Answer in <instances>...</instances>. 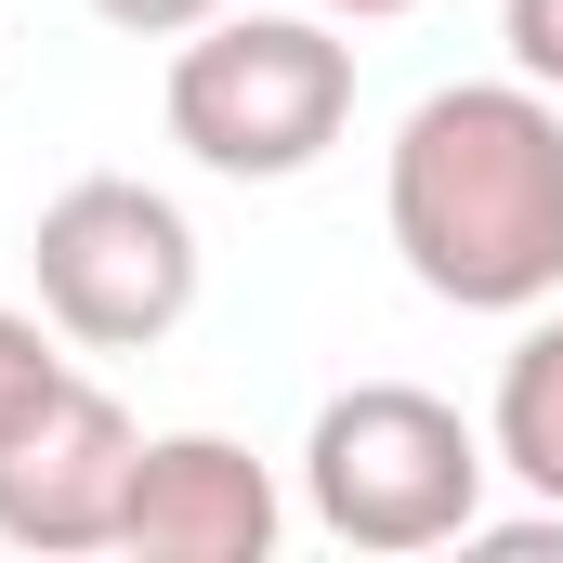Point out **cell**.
I'll use <instances>...</instances> for the list:
<instances>
[{"label":"cell","instance_id":"6da1fadb","mask_svg":"<svg viewBox=\"0 0 563 563\" xmlns=\"http://www.w3.org/2000/svg\"><path fill=\"white\" fill-rule=\"evenodd\" d=\"M380 223L445 314H538L563 288V92L538 79L420 92L380 157Z\"/></svg>","mask_w":563,"mask_h":563},{"label":"cell","instance_id":"7a4b0ae2","mask_svg":"<svg viewBox=\"0 0 563 563\" xmlns=\"http://www.w3.org/2000/svg\"><path fill=\"white\" fill-rule=\"evenodd\" d=\"M170 144L223 184H301L354 132V40L328 13H210L170 40Z\"/></svg>","mask_w":563,"mask_h":563},{"label":"cell","instance_id":"3957f363","mask_svg":"<svg viewBox=\"0 0 563 563\" xmlns=\"http://www.w3.org/2000/svg\"><path fill=\"white\" fill-rule=\"evenodd\" d=\"M485 472H498V445L445 394H420V380H354L301 432V511L341 551H380V563L394 551H459L485 525Z\"/></svg>","mask_w":563,"mask_h":563},{"label":"cell","instance_id":"277c9868","mask_svg":"<svg viewBox=\"0 0 563 563\" xmlns=\"http://www.w3.org/2000/svg\"><path fill=\"white\" fill-rule=\"evenodd\" d=\"M26 276H40V314L79 354H144L197 314V223L132 170H79L66 197H40Z\"/></svg>","mask_w":563,"mask_h":563},{"label":"cell","instance_id":"5b68a950","mask_svg":"<svg viewBox=\"0 0 563 563\" xmlns=\"http://www.w3.org/2000/svg\"><path fill=\"white\" fill-rule=\"evenodd\" d=\"M132 459H144V420L106 394V380H79V367H66L26 420L0 432V551H40V563L119 551Z\"/></svg>","mask_w":563,"mask_h":563},{"label":"cell","instance_id":"8992f818","mask_svg":"<svg viewBox=\"0 0 563 563\" xmlns=\"http://www.w3.org/2000/svg\"><path fill=\"white\" fill-rule=\"evenodd\" d=\"M276 538H288V498L236 432H144L132 511H119L132 563H263Z\"/></svg>","mask_w":563,"mask_h":563},{"label":"cell","instance_id":"52a82bcc","mask_svg":"<svg viewBox=\"0 0 563 563\" xmlns=\"http://www.w3.org/2000/svg\"><path fill=\"white\" fill-rule=\"evenodd\" d=\"M485 445H498V472L525 485V498H551L563 511V288L525 314V341L498 354V407H485Z\"/></svg>","mask_w":563,"mask_h":563},{"label":"cell","instance_id":"ba28073f","mask_svg":"<svg viewBox=\"0 0 563 563\" xmlns=\"http://www.w3.org/2000/svg\"><path fill=\"white\" fill-rule=\"evenodd\" d=\"M53 380H66V328H53V314H13V301H0V432L26 420V407H40Z\"/></svg>","mask_w":563,"mask_h":563},{"label":"cell","instance_id":"9c48e42d","mask_svg":"<svg viewBox=\"0 0 563 563\" xmlns=\"http://www.w3.org/2000/svg\"><path fill=\"white\" fill-rule=\"evenodd\" d=\"M498 40H511V79L563 92V0H498Z\"/></svg>","mask_w":563,"mask_h":563},{"label":"cell","instance_id":"30bf717a","mask_svg":"<svg viewBox=\"0 0 563 563\" xmlns=\"http://www.w3.org/2000/svg\"><path fill=\"white\" fill-rule=\"evenodd\" d=\"M119 40H184V26H210V13H236V0H92Z\"/></svg>","mask_w":563,"mask_h":563},{"label":"cell","instance_id":"8fae6325","mask_svg":"<svg viewBox=\"0 0 563 563\" xmlns=\"http://www.w3.org/2000/svg\"><path fill=\"white\" fill-rule=\"evenodd\" d=\"M314 13H354V26H380V13H420V0H314Z\"/></svg>","mask_w":563,"mask_h":563}]
</instances>
